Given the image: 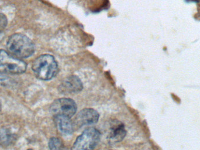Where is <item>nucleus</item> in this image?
I'll return each instance as SVG.
<instances>
[{
	"instance_id": "10",
	"label": "nucleus",
	"mask_w": 200,
	"mask_h": 150,
	"mask_svg": "<svg viewBox=\"0 0 200 150\" xmlns=\"http://www.w3.org/2000/svg\"><path fill=\"white\" fill-rule=\"evenodd\" d=\"M49 147L50 150H64L61 140L57 137H52L49 140Z\"/></svg>"
},
{
	"instance_id": "7",
	"label": "nucleus",
	"mask_w": 200,
	"mask_h": 150,
	"mask_svg": "<svg viewBox=\"0 0 200 150\" xmlns=\"http://www.w3.org/2000/svg\"><path fill=\"white\" fill-rule=\"evenodd\" d=\"M82 89V83L76 76L73 75L65 79L60 84L59 90L63 94H72L80 92Z\"/></svg>"
},
{
	"instance_id": "8",
	"label": "nucleus",
	"mask_w": 200,
	"mask_h": 150,
	"mask_svg": "<svg viewBox=\"0 0 200 150\" xmlns=\"http://www.w3.org/2000/svg\"><path fill=\"white\" fill-rule=\"evenodd\" d=\"M126 134L124 124L118 121H113L110 126L108 137L110 142L115 143L124 140Z\"/></svg>"
},
{
	"instance_id": "12",
	"label": "nucleus",
	"mask_w": 200,
	"mask_h": 150,
	"mask_svg": "<svg viewBox=\"0 0 200 150\" xmlns=\"http://www.w3.org/2000/svg\"><path fill=\"white\" fill-rule=\"evenodd\" d=\"M3 37H4L3 32H0V42H1V41H2V39L3 38Z\"/></svg>"
},
{
	"instance_id": "9",
	"label": "nucleus",
	"mask_w": 200,
	"mask_h": 150,
	"mask_svg": "<svg viewBox=\"0 0 200 150\" xmlns=\"http://www.w3.org/2000/svg\"><path fill=\"white\" fill-rule=\"evenodd\" d=\"M55 120L58 130L62 134L68 135L73 132L74 127L71 118L63 115H57L55 116Z\"/></svg>"
},
{
	"instance_id": "2",
	"label": "nucleus",
	"mask_w": 200,
	"mask_h": 150,
	"mask_svg": "<svg viewBox=\"0 0 200 150\" xmlns=\"http://www.w3.org/2000/svg\"><path fill=\"white\" fill-rule=\"evenodd\" d=\"M32 69L35 76L42 80L53 78L58 72V64L55 58L51 55L39 56L33 62Z\"/></svg>"
},
{
	"instance_id": "3",
	"label": "nucleus",
	"mask_w": 200,
	"mask_h": 150,
	"mask_svg": "<svg viewBox=\"0 0 200 150\" xmlns=\"http://www.w3.org/2000/svg\"><path fill=\"white\" fill-rule=\"evenodd\" d=\"M26 66L20 59L0 49V73L21 74L25 72Z\"/></svg>"
},
{
	"instance_id": "13",
	"label": "nucleus",
	"mask_w": 200,
	"mask_h": 150,
	"mask_svg": "<svg viewBox=\"0 0 200 150\" xmlns=\"http://www.w3.org/2000/svg\"><path fill=\"white\" fill-rule=\"evenodd\" d=\"M0 109H1V102H0Z\"/></svg>"
},
{
	"instance_id": "14",
	"label": "nucleus",
	"mask_w": 200,
	"mask_h": 150,
	"mask_svg": "<svg viewBox=\"0 0 200 150\" xmlns=\"http://www.w3.org/2000/svg\"><path fill=\"white\" fill-rule=\"evenodd\" d=\"M28 150H33V149H28Z\"/></svg>"
},
{
	"instance_id": "11",
	"label": "nucleus",
	"mask_w": 200,
	"mask_h": 150,
	"mask_svg": "<svg viewBox=\"0 0 200 150\" xmlns=\"http://www.w3.org/2000/svg\"><path fill=\"white\" fill-rule=\"evenodd\" d=\"M7 18L5 15L0 14V32H3L7 25Z\"/></svg>"
},
{
	"instance_id": "1",
	"label": "nucleus",
	"mask_w": 200,
	"mask_h": 150,
	"mask_svg": "<svg viewBox=\"0 0 200 150\" xmlns=\"http://www.w3.org/2000/svg\"><path fill=\"white\" fill-rule=\"evenodd\" d=\"M7 49L10 54L17 58H26L35 52V46L26 35L15 34L8 39Z\"/></svg>"
},
{
	"instance_id": "4",
	"label": "nucleus",
	"mask_w": 200,
	"mask_h": 150,
	"mask_svg": "<svg viewBox=\"0 0 200 150\" xmlns=\"http://www.w3.org/2000/svg\"><path fill=\"white\" fill-rule=\"evenodd\" d=\"M100 140V133L95 128H89L76 140L72 150H94Z\"/></svg>"
},
{
	"instance_id": "6",
	"label": "nucleus",
	"mask_w": 200,
	"mask_h": 150,
	"mask_svg": "<svg viewBox=\"0 0 200 150\" xmlns=\"http://www.w3.org/2000/svg\"><path fill=\"white\" fill-rule=\"evenodd\" d=\"M99 113L94 109L86 108L81 110L74 120V127L92 125L97 123L99 120Z\"/></svg>"
},
{
	"instance_id": "5",
	"label": "nucleus",
	"mask_w": 200,
	"mask_h": 150,
	"mask_svg": "<svg viewBox=\"0 0 200 150\" xmlns=\"http://www.w3.org/2000/svg\"><path fill=\"white\" fill-rule=\"evenodd\" d=\"M77 108V105L73 100L69 98H61L52 103L50 110L54 117L63 115L71 118L76 114Z\"/></svg>"
}]
</instances>
